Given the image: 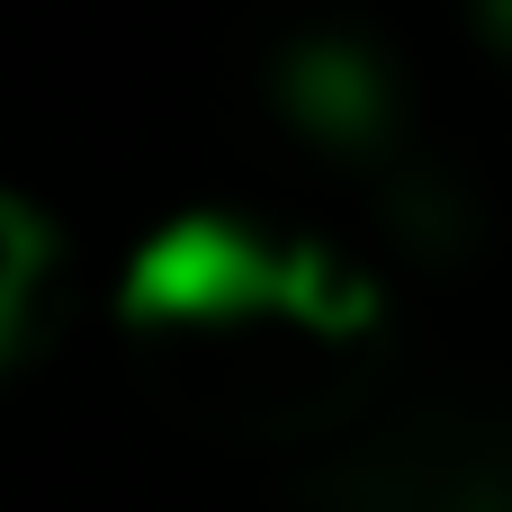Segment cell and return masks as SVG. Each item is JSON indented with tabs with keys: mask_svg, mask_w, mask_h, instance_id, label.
<instances>
[{
	"mask_svg": "<svg viewBox=\"0 0 512 512\" xmlns=\"http://www.w3.org/2000/svg\"><path fill=\"white\" fill-rule=\"evenodd\" d=\"M288 297V261H270L243 225L225 216H180L162 225L135 270H126V315L135 324H207V315H261Z\"/></svg>",
	"mask_w": 512,
	"mask_h": 512,
	"instance_id": "cell-1",
	"label": "cell"
},
{
	"mask_svg": "<svg viewBox=\"0 0 512 512\" xmlns=\"http://www.w3.org/2000/svg\"><path fill=\"white\" fill-rule=\"evenodd\" d=\"M279 99L324 135V144H360L387 108V81L360 45H297L288 72H279Z\"/></svg>",
	"mask_w": 512,
	"mask_h": 512,
	"instance_id": "cell-2",
	"label": "cell"
},
{
	"mask_svg": "<svg viewBox=\"0 0 512 512\" xmlns=\"http://www.w3.org/2000/svg\"><path fill=\"white\" fill-rule=\"evenodd\" d=\"M45 261H54L45 216L18 207V198H0V351H9V333H18V306H27V288H36Z\"/></svg>",
	"mask_w": 512,
	"mask_h": 512,
	"instance_id": "cell-3",
	"label": "cell"
},
{
	"mask_svg": "<svg viewBox=\"0 0 512 512\" xmlns=\"http://www.w3.org/2000/svg\"><path fill=\"white\" fill-rule=\"evenodd\" d=\"M477 18H486V36H495V45H512V0H477Z\"/></svg>",
	"mask_w": 512,
	"mask_h": 512,
	"instance_id": "cell-4",
	"label": "cell"
}]
</instances>
